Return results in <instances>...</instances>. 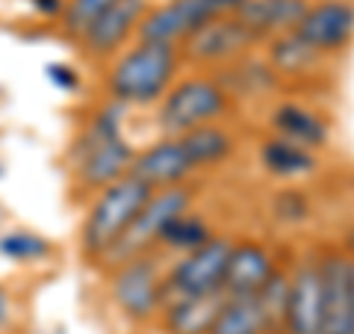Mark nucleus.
Instances as JSON below:
<instances>
[{
    "label": "nucleus",
    "mask_w": 354,
    "mask_h": 334,
    "mask_svg": "<svg viewBox=\"0 0 354 334\" xmlns=\"http://www.w3.org/2000/svg\"><path fill=\"white\" fill-rule=\"evenodd\" d=\"M121 109L118 104H104L95 109L83 125L80 137L71 146V177L83 193H101L104 186L130 175L136 148L121 133Z\"/></svg>",
    "instance_id": "obj_1"
},
{
    "label": "nucleus",
    "mask_w": 354,
    "mask_h": 334,
    "mask_svg": "<svg viewBox=\"0 0 354 334\" xmlns=\"http://www.w3.org/2000/svg\"><path fill=\"white\" fill-rule=\"evenodd\" d=\"M180 71V51L171 44L136 42L118 53L106 71V95L118 107H153L174 86Z\"/></svg>",
    "instance_id": "obj_2"
},
{
    "label": "nucleus",
    "mask_w": 354,
    "mask_h": 334,
    "mask_svg": "<svg viewBox=\"0 0 354 334\" xmlns=\"http://www.w3.org/2000/svg\"><path fill=\"white\" fill-rule=\"evenodd\" d=\"M153 195L142 181L133 175L121 177V181L104 186L101 193L92 195L83 225H80V252L88 263H101V258L124 237V231L133 225L139 210Z\"/></svg>",
    "instance_id": "obj_3"
},
{
    "label": "nucleus",
    "mask_w": 354,
    "mask_h": 334,
    "mask_svg": "<svg viewBox=\"0 0 354 334\" xmlns=\"http://www.w3.org/2000/svg\"><path fill=\"white\" fill-rule=\"evenodd\" d=\"M230 113V92L216 77L195 74L174 80L157 109V128L162 137H183L195 128L216 125Z\"/></svg>",
    "instance_id": "obj_4"
},
{
    "label": "nucleus",
    "mask_w": 354,
    "mask_h": 334,
    "mask_svg": "<svg viewBox=\"0 0 354 334\" xmlns=\"http://www.w3.org/2000/svg\"><path fill=\"white\" fill-rule=\"evenodd\" d=\"M192 202H195V193L186 184L157 189V193L145 202V207L139 210V216L133 219V225L124 231V237L104 254L97 266L113 270V266L124 263L130 258L153 252V246H160V234L165 231V225L180 213H186V210H192Z\"/></svg>",
    "instance_id": "obj_5"
},
{
    "label": "nucleus",
    "mask_w": 354,
    "mask_h": 334,
    "mask_svg": "<svg viewBox=\"0 0 354 334\" xmlns=\"http://www.w3.org/2000/svg\"><path fill=\"white\" fill-rule=\"evenodd\" d=\"M242 6V0H165L145 12L136 30V42H153V44H180L207 27L209 21L234 15Z\"/></svg>",
    "instance_id": "obj_6"
},
{
    "label": "nucleus",
    "mask_w": 354,
    "mask_h": 334,
    "mask_svg": "<svg viewBox=\"0 0 354 334\" xmlns=\"http://www.w3.org/2000/svg\"><path fill=\"white\" fill-rule=\"evenodd\" d=\"M109 296L118 310L133 322H148L162 310L165 299V275L153 252L130 258L109 270Z\"/></svg>",
    "instance_id": "obj_7"
},
{
    "label": "nucleus",
    "mask_w": 354,
    "mask_h": 334,
    "mask_svg": "<svg viewBox=\"0 0 354 334\" xmlns=\"http://www.w3.org/2000/svg\"><path fill=\"white\" fill-rule=\"evenodd\" d=\"M234 243L236 240L227 237V234H213L201 249L180 254L177 263H171V270L165 272V293H169V299L221 293V278H225Z\"/></svg>",
    "instance_id": "obj_8"
},
{
    "label": "nucleus",
    "mask_w": 354,
    "mask_h": 334,
    "mask_svg": "<svg viewBox=\"0 0 354 334\" xmlns=\"http://www.w3.org/2000/svg\"><path fill=\"white\" fill-rule=\"evenodd\" d=\"M322 272V334H354V258L346 246L319 252Z\"/></svg>",
    "instance_id": "obj_9"
},
{
    "label": "nucleus",
    "mask_w": 354,
    "mask_h": 334,
    "mask_svg": "<svg viewBox=\"0 0 354 334\" xmlns=\"http://www.w3.org/2000/svg\"><path fill=\"white\" fill-rule=\"evenodd\" d=\"M281 334H322V272L319 252H310L290 272Z\"/></svg>",
    "instance_id": "obj_10"
},
{
    "label": "nucleus",
    "mask_w": 354,
    "mask_h": 334,
    "mask_svg": "<svg viewBox=\"0 0 354 334\" xmlns=\"http://www.w3.org/2000/svg\"><path fill=\"white\" fill-rule=\"evenodd\" d=\"M319 57H334L354 42V0H313L292 30Z\"/></svg>",
    "instance_id": "obj_11"
},
{
    "label": "nucleus",
    "mask_w": 354,
    "mask_h": 334,
    "mask_svg": "<svg viewBox=\"0 0 354 334\" xmlns=\"http://www.w3.org/2000/svg\"><path fill=\"white\" fill-rule=\"evenodd\" d=\"M257 44V39L239 24L234 15L216 18L207 27L192 33L180 48V62L192 65H234Z\"/></svg>",
    "instance_id": "obj_12"
},
{
    "label": "nucleus",
    "mask_w": 354,
    "mask_h": 334,
    "mask_svg": "<svg viewBox=\"0 0 354 334\" xmlns=\"http://www.w3.org/2000/svg\"><path fill=\"white\" fill-rule=\"evenodd\" d=\"M151 9L148 0H115L101 15V21L80 39V48L88 60H109L124 48L130 36H136L142 18Z\"/></svg>",
    "instance_id": "obj_13"
},
{
    "label": "nucleus",
    "mask_w": 354,
    "mask_h": 334,
    "mask_svg": "<svg viewBox=\"0 0 354 334\" xmlns=\"http://www.w3.org/2000/svg\"><path fill=\"white\" fill-rule=\"evenodd\" d=\"M195 172V166L186 154L180 137H162L160 142H151L148 148L136 151L130 166V175L142 181L148 189H169V186H180L186 177Z\"/></svg>",
    "instance_id": "obj_14"
},
{
    "label": "nucleus",
    "mask_w": 354,
    "mask_h": 334,
    "mask_svg": "<svg viewBox=\"0 0 354 334\" xmlns=\"http://www.w3.org/2000/svg\"><path fill=\"white\" fill-rule=\"evenodd\" d=\"M274 270H278V261H274L269 246H263L257 240L234 243L225 278H221V296L225 299L257 296Z\"/></svg>",
    "instance_id": "obj_15"
},
{
    "label": "nucleus",
    "mask_w": 354,
    "mask_h": 334,
    "mask_svg": "<svg viewBox=\"0 0 354 334\" xmlns=\"http://www.w3.org/2000/svg\"><path fill=\"white\" fill-rule=\"evenodd\" d=\"M310 0H242L234 18L257 42H269L283 33H292L304 18Z\"/></svg>",
    "instance_id": "obj_16"
},
{
    "label": "nucleus",
    "mask_w": 354,
    "mask_h": 334,
    "mask_svg": "<svg viewBox=\"0 0 354 334\" xmlns=\"http://www.w3.org/2000/svg\"><path fill=\"white\" fill-rule=\"evenodd\" d=\"M269 125L274 130V137L290 139L295 146H301L307 151H322L330 142V125L325 116L313 113L304 104L295 101H281L278 107L269 113Z\"/></svg>",
    "instance_id": "obj_17"
},
{
    "label": "nucleus",
    "mask_w": 354,
    "mask_h": 334,
    "mask_svg": "<svg viewBox=\"0 0 354 334\" xmlns=\"http://www.w3.org/2000/svg\"><path fill=\"white\" fill-rule=\"evenodd\" d=\"M221 305H225V296L221 293L165 299V305L160 310L162 328L169 334H209Z\"/></svg>",
    "instance_id": "obj_18"
},
{
    "label": "nucleus",
    "mask_w": 354,
    "mask_h": 334,
    "mask_svg": "<svg viewBox=\"0 0 354 334\" xmlns=\"http://www.w3.org/2000/svg\"><path fill=\"white\" fill-rule=\"evenodd\" d=\"M260 166L272 177H281V181H295V177L313 175L319 169V157L313 151L295 146V142H290V139L266 137L260 142Z\"/></svg>",
    "instance_id": "obj_19"
},
{
    "label": "nucleus",
    "mask_w": 354,
    "mask_h": 334,
    "mask_svg": "<svg viewBox=\"0 0 354 334\" xmlns=\"http://www.w3.org/2000/svg\"><path fill=\"white\" fill-rule=\"evenodd\" d=\"M186 154L195 169H213L218 163H227L236 151V139L234 133L221 125H204V128H195L189 133L180 137Z\"/></svg>",
    "instance_id": "obj_20"
},
{
    "label": "nucleus",
    "mask_w": 354,
    "mask_h": 334,
    "mask_svg": "<svg viewBox=\"0 0 354 334\" xmlns=\"http://www.w3.org/2000/svg\"><path fill=\"white\" fill-rule=\"evenodd\" d=\"M325 57L304 44L295 33H283V36L269 39V69L274 74H286V77H304L313 74Z\"/></svg>",
    "instance_id": "obj_21"
},
{
    "label": "nucleus",
    "mask_w": 354,
    "mask_h": 334,
    "mask_svg": "<svg viewBox=\"0 0 354 334\" xmlns=\"http://www.w3.org/2000/svg\"><path fill=\"white\" fill-rule=\"evenodd\" d=\"M209 334H272V328L257 296H239V299H225Z\"/></svg>",
    "instance_id": "obj_22"
},
{
    "label": "nucleus",
    "mask_w": 354,
    "mask_h": 334,
    "mask_svg": "<svg viewBox=\"0 0 354 334\" xmlns=\"http://www.w3.org/2000/svg\"><path fill=\"white\" fill-rule=\"evenodd\" d=\"M209 237H213V231H209L207 219L192 213V210H186V213H180L165 225V231L160 234V246H165L169 252H177V254H189L195 249H201Z\"/></svg>",
    "instance_id": "obj_23"
},
{
    "label": "nucleus",
    "mask_w": 354,
    "mask_h": 334,
    "mask_svg": "<svg viewBox=\"0 0 354 334\" xmlns=\"http://www.w3.org/2000/svg\"><path fill=\"white\" fill-rule=\"evenodd\" d=\"M115 0H65V12L59 18V33L68 42H80Z\"/></svg>",
    "instance_id": "obj_24"
},
{
    "label": "nucleus",
    "mask_w": 354,
    "mask_h": 334,
    "mask_svg": "<svg viewBox=\"0 0 354 334\" xmlns=\"http://www.w3.org/2000/svg\"><path fill=\"white\" fill-rule=\"evenodd\" d=\"M0 254L18 263H32V261L48 258L50 243L41 234H32V231H9L0 237Z\"/></svg>",
    "instance_id": "obj_25"
},
{
    "label": "nucleus",
    "mask_w": 354,
    "mask_h": 334,
    "mask_svg": "<svg viewBox=\"0 0 354 334\" xmlns=\"http://www.w3.org/2000/svg\"><path fill=\"white\" fill-rule=\"evenodd\" d=\"M272 213L283 225H301V222L310 219V198L304 195V189L298 186H286L274 195L272 202Z\"/></svg>",
    "instance_id": "obj_26"
},
{
    "label": "nucleus",
    "mask_w": 354,
    "mask_h": 334,
    "mask_svg": "<svg viewBox=\"0 0 354 334\" xmlns=\"http://www.w3.org/2000/svg\"><path fill=\"white\" fill-rule=\"evenodd\" d=\"M44 77H48L59 92H74V89H80V74L65 62H48L44 65Z\"/></svg>",
    "instance_id": "obj_27"
},
{
    "label": "nucleus",
    "mask_w": 354,
    "mask_h": 334,
    "mask_svg": "<svg viewBox=\"0 0 354 334\" xmlns=\"http://www.w3.org/2000/svg\"><path fill=\"white\" fill-rule=\"evenodd\" d=\"M30 6L36 9L41 18H62L65 0H30Z\"/></svg>",
    "instance_id": "obj_28"
},
{
    "label": "nucleus",
    "mask_w": 354,
    "mask_h": 334,
    "mask_svg": "<svg viewBox=\"0 0 354 334\" xmlns=\"http://www.w3.org/2000/svg\"><path fill=\"white\" fill-rule=\"evenodd\" d=\"M342 246H346V252H348L351 258H354V225L348 228V234H346V243H342Z\"/></svg>",
    "instance_id": "obj_29"
},
{
    "label": "nucleus",
    "mask_w": 354,
    "mask_h": 334,
    "mask_svg": "<svg viewBox=\"0 0 354 334\" xmlns=\"http://www.w3.org/2000/svg\"><path fill=\"white\" fill-rule=\"evenodd\" d=\"M0 319H6V296L0 290Z\"/></svg>",
    "instance_id": "obj_30"
}]
</instances>
